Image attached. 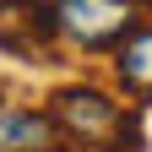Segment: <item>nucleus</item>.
I'll use <instances>...</instances> for the list:
<instances>
[{
    "label": "nucleus",
    "mask_w": 152,
    "mask_h": 152,
    "mask_svg": "<svg viewBox=\"0 0 152 152\" xmlns=\"http://www.w3.org/2000/svg\"><path fill=\"white\" fill-rule=\"evenodd\" d=\"M22 6H60V0H22Z\"/></svg>",
    "instance_id": "obj_5"
},
{
    "label": "nucleus",
    "mask_w": 152,
    "mask_h": 152,
    "mask_svg": "<svg viewBox=\"0 0 152 152\" xmlns=\"http://www.w3.org/2000/svg\"><path fill=\"white\" fill-rule=\"evenodd\" d=\"M54 125L65 130L76 147H98V152H147L141 141V120L125 114V103H114V92L103 87H87V82H71L49 98Z\"/></svg>",
    "instance_id": "obj_1"
},
{
    "label": "nucleus",
    "mask_w": 152,
    "mask_h": 152,
    "mask_svg": "<svg viewBox=\"0 0 152 152\" xmlns=\"http://www.w3.org/2000/svg\"><path fill=\"white\" fill-rule=\"evenodd\" d=\"M0 11H11V0H0Z\"/></svg>",
    "instance_id": "obj_6"
},
{
    "label": "nucleus",
    "mask_w": 152,
    "mask_h": 152,
    "mask_svg": "<svg viewBox=\"0 0 152 152\" xmlns=\"http://www.w3.org/2000/svg\"><path fill=\"white\" fill-rule=\"evenodd\" d=\"M136 6H152V0H136Z\"/></svg>",
    "instance_id": "obj_7"
},
{
    "label": "nucleus",
    "mask_w": 152,
    "mask_h": 152,
    "mask_svg": "<svg viewBox=\"0 0 152 152\" xmlns=\"http://www.w3.org/2000/svg\"><path fill=\"white\" fill-rule=\"evenodd\" d=\"M114 76H120L125 92L152 98V27H130L114 44Z\"/></svg>",
    "instance_id": "obj_4"
},
{
    "label": "nucleus",
    "mask_w": 152,
    "mask_h": 152,
    "mask_svg": "<svg viewBox=\"0 0 152 152\" xmlns=\"http://www.w3.org/2000/svg\"><path fill=\"white\" fill-rule=\"evenodd\" d=\"M71 147V136L54 125V114L38 109H0V152H54ZM82 152V147H76Z\"/></svg>",
    "instance_id": "obj_3"
},
{
    "label": "nucleus",
    "mask_w": 152,
    "mask_h": 152,
    "mask_svg": "<svg viewBox=\"0 0 152 152\" xmlns=\"http://www.w3.org/2000/svg\"><path fill=\"white\" fill-rule=\"evenodd\" d=\"M136 27V0H60L54 33L76 49H114Z\"/></svg>",
    "instance_id": "obj_2"
}]
</instances>
